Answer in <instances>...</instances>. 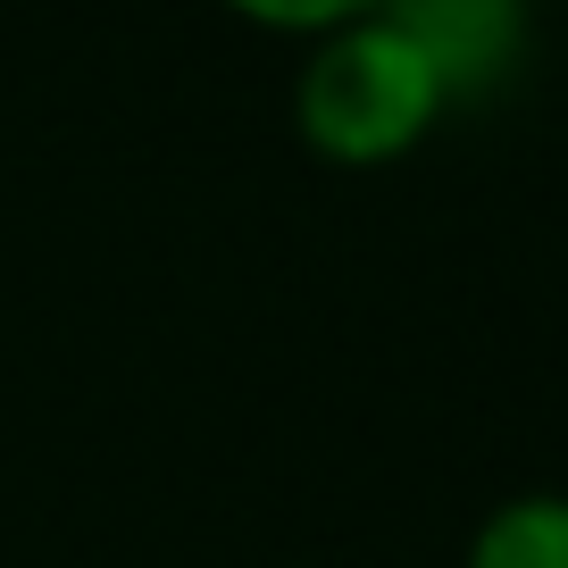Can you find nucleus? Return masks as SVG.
Listing matches in <instances>:
<instances>
[{"instance_id": "1", "label": "nucleus", "mask_w": 568, "mask_h": 568, "mask_svg": "<svg viewBox=\"0 0 568 568\" xmlns=\"http://www.w3.org/2000/svg\"><path fill=\"white\" fill-rule=\"evenodd\" d=\"M452 118L444 84L409 51V34L376 9V18L326 26L302 42V75H293V134L310 160L326 168H402L426 151V134Z\"/></svg>"}, {"instance_id": "2", "label": "nucleus", "mask_w": 568, "mask_h": 568, "mask_svg": "<svg viewBox=\"0 0 568 568\" xmlns=\"http://www.w3.org/2000/svg\"><path fill=\"white\" fill-rule=\"evenodd\" d=\"M385 18L435 68L452 109L510 84L518 59H527V0H385Z\"/></svg>"}, {"instance_id": "3", "label": "nucleus", "mask_w": 568, "mask_h": 568, "mask_svg": "<svg viewBox=\"0 0 568 568\" xmlns=\"http://www.w3.org/2000/svg\"><path fill=\"white\" fill-rule=\"evenodd\" d=\"M460 568H568V494L527 485V494L494 501L468 535Z\"/></svg>"}, {"instance_id": "4", "label": "nucleus", "mask_w": 568, "mask_h": 568, "mask_svg": "<svg viewBox=\"0 0 568 568\" xmlns=\"http://www.w3.org/2000/svg\"><path fill=\"white\" fill-rule=\"evenodd\" d=\"M226 18L260 26V34H284V42H310L326 26H352V18H376L385 0H217Z\"/></svg>"}]
</instances>
